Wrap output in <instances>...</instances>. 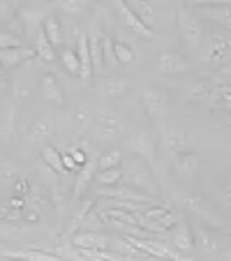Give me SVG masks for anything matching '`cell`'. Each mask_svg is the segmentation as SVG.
Listing matches in <instances>:
<instances>
[{"label": "cell", "instance_id": "obj_1", "mask_svg": "<svg viewBox=\"0 0 231 261\" xmlns=\"http://www.w3.org/2000/svg\"><path fill=\"white\" fill-rule=\"evenodd\" d=\"M95 123V141H102V143H111L116 139L123 137V132L127 129V123L123 120V116L113 109H102L97 114V118H93Z\"/></svg>", "mask_w": 231, "mask_h": 261}, {"label": "cell", "instance_id": "obj_2", "mask_svg": "<svg viewBox=\"0 0 231 261\" xmlns=\"http://www.w3.org/2000/svg\"><path fill=\"white\" fill-rule=\"evenodd\" d=\"M123 182L143 190V192H148L150 197H158L160 194L158 180L152 178V171L148 169V162H143V160H139V158H134L132 162L127 164V169L123 171Z\"/></svg>", "mask_w": 231, "mask_h": 261}, {"label": "cell", "instance_id": "obj_3", "mask_svg": "<svg viewBox=\"0 0 231 261\" xmlns=\"http://www.w3.org/2000/svg\"><path fill=\"white\" fill-rule=\"evenodd\" d=\"M176 25H178V33H181L183 42L187 46H199L203 40V25L199 21V16L190 10L187 5H181L176 10Z\"/></svg>", "mask_w": 231, "mask_h": 261}, {"label": "cell", "instance_id": "obj_4", "mask_svg": "<svg viewBox=\"0 0 231 261\" xmlns=\"http://www.w3.org/2000/svg\"><path fill=\"white\" fill-rule=\"evenodd\" d=\"M139 99H141V107L146 111L148 118L160 120L171 107V99H169V93L158 86H143L139 90Z\"/></svg>", "mask_w": 231, "mask_h": 261}, {"label": "cell", "instance_id": "obj_5", "mask_svg": "<svg viewBox=\"0 0 231 261\" xmlns=\"http://www.w3.org/2000/svg\"><path fill=\"white\" fill-rule=\"evenodd\" d=\"M97 199H123V201H139V203H152V206H160L158 197H150L148 192L134 188V185H111V188H99L97 190Z\"/></svg>", "mask_w": 231, "mask_h": 261}, {"label": "cell", "instance_id": "obj_6", "mask_svg": "<svg viewBox=\"0 0 231 261\" xmlns=\"http://www.w3.org/2000/svg\"><path fill=\"white\" fill-rule=\"evenodd\" d=\"M183 206H185V211H190L192 215H197L203 224H208V227H215V229L224 227V224H222V217L217 215L215 208H213L203 197H197V194H185V197H183Z\"/></svg>", "mask_w": 231, "mask_h": 261}, {"label": "cell", "instance_id": "obj_7", "mask_svg": "<svg viewBox=\"0 0 231 261\" xmlns=\"http://www.w3.org/2000/svg\"><path fill=\"white\" fill-rule=\"evenodd\" d=\"M113 10H116V16H118L120 23H123L125 28L132 30L134 35H139V37H143V40H150V37H152V33H155V30L148 28V25L139 19L137 12L127 5V0H116V3H113Z\"/></svg>", "mask_w": 231, "mask_h": 261}, {"label": "cell", "instance_id": "obj_8", "mask_svg": "<svg viewBox=\"0 0 231 261\" xmlns=\"http://www.w3.org/2000/svg\"><path fill=\"white\" fill-rule=\"evenodd\" d=\"M125 148L132 153V158H139L148 164L155 160V139L146 129H137L132 137L125 139Z\"/></svg>", "mask_w": 231, "mask_h": 261}, {"label": "cell", "instance_id": "obj_9", "mask_svg": "<svg viewBox=\"0 0 231 261\" xmlns=\"http://www.w3.org/2000/svg\"><path fill=\"white\" fill-rule=\"evenodd\" d=\"M95 90L104 99H120V97H127L132 86L123 76H102L97 81V86H95Z\"/></svg>", "mask_w": 231, "mask_h": 261}, {"label": "cell", "instance_id": "obj_10", "mask_svg": "<svg viewBox=\"0 0 231 261\" xmlns=\"http://www.w3.org/2000/svg\"><path fill=\"white\" fill-rule=\"evenodd\" d=\"M155 69L164 76H178V74H187L190 72V65L183 58L178 51H162L158 56V63H155Z\"/></svg>", "mask_w": 231, "mask_h": 261}, {"label": "cell", "instance_id": "obj_11", "mask_svg": "<svg viewBox=\"0 0 231 261\" xmlns=\"http://www.w3.org/2000/svg\"><path fill=\"white\" fill-rule=\"evenodd\" d=\"M51 10L54 7H21L19 10V19H21V28H23V33H37V30H42V23H44V19L51 14Z\"/></svg>", "mask_w": 231, "mask_h": 261}, {"label": "cell", "instance_id": "obj_12", "mask_svg": "<svg viewBox=\"0 0 231 261\" xmlns=\"http://www.w3.org/2000/svg\"><path fill=\"white\" fill-rule=\"evenodd\" d=\"M171 164L173 171L183 178V180H192L199 171V158L190 150H183V153H173L171 155Z\"/></svg>", "mask_w": 231, "mask_h": 261}, {"label": "cell", "instance_id": "obj_13", "mask_svg": "<svg viewBox=\"0 0 231 261\" xmlns=\"http://www.w3.org/2000/svg\"><path fill=\"white\" fill-rule=\"evenodd\" d=\"M51 137H54V116H44V118L35 120L28 127V132H25V139L33 146H40V148L46 146Z\"/></svg>", "mask_w": 231, "mask_h": 261}, {"label": "cell", "instance_id": "obj_14", "mask_svg": "<svg viewBox=\"0 0 231 261\" xmlns=\"http://www.w3.org/2000/svg\"><path fill=\"white\" fill-rule=\"evenodd\" d=\"M33 58H37L35 49L19 44V46H7V49H0V65L3 67H19L23 63H30Z\"/></svg>", "mask_w": 231, "mask_h": 261}, {"label": "cell", "instance_id": "obj_15", "mask_svg": "<svg viewBox=\"0 0 231 261\" xmlns=\"http://www.w3.org/2000/svg\"><path fill=\"white\" fill-rule=\"evenodd\" d=\"M231 56V33H215L211 40V54L208 63L211 65H224L226 58Z\"/></svg>", "mask_w": 231, "mask_h": 261}, {"label": "cell", "instance_id": "obj_16", "mask_svg": "<svg viewBox=\"0 0 231 261\" xmlns=\"http://www.w3.org/2000/svg\"><path fill=\"white\" fill-rule=\"evenodd\" d=\"M95 173H97V160H88L84 167H79L76 178H74V188H72V201H76L79 197H84L88 185L95 180Z\"/></svg>", "mask_w": 231, "mask_h": 261}, {"label": "cell", "instance_id": "obj_17", "mask_svg": "<svg viewBox=\"0 0 231 261\" xmlns=\"http://www.w3.org/2000/svg\"><path fill=\"white\" fill-rule=\"evenodd\" d=\"M72 245L74 247H88V250H107L109 238L97 229H88V231H76L72 233Z\"/></svg>", "mask_w": 231, "mask_h": 261}, {"label": "cell", "instance_id": "obj_18", "mask_svg": "<svg viewBox=\"0 0 231 261\" xmlns=\"http://www.w3.org/2000/svg\"><path fill=\"white\" fill-rule=\"evenodd\" d=\"M127 5L137 12V16L148 25V28L155 30V23H158V19H160L155 0H127Z\"/></svg>", "mask_w": 231, "mask_h": 261}, {"label": "cell", "instance_id": "obj_19", "mask_svg": "<svg viewBox=\"0 0 231 261\" xmlns=\"http://www.w3.org/2000/svg\"><path fill=\"white\" fill-rule=\"evenodd\" d=\"M197 16L213 21L222 28L231 30V5H211V7H197Z\"/></svg>", "mask_w": 231, "mask_h": 261}, {"label": "cell", "instance_id": "obj_20", "mask_svg": "<svg viewBox=\"0 0 231 261\" xmlns=\"http://www.w3.org/2000/svg\"><path fill=\"white\" fill-rule=\"evenodd\" d=\"M67 127L72 134H86L93 127V114L86 111V109H72L67 114Z\"/></svg>", "mask_w": 231, "mask_h": 261}, {"label": "cell", "instance_id": "obj_21", "mask_svg": "<svg viewBox=\"0 0 231 261\" xmlns=\"http://www.w3.org/2000/svg\"><path fill=\"white\" fill-rule=\"evenodd\" d=\"M171 245L176 247L178 252H190L194 247V233H192V227L187 222H178L173 227V233H171Z\"/></svg>", "mask_w": 231, "mask_h": 261}, {"label": "cell", "instance_id": "obj_22", "mask_svg": "<svg viewBox=\"0 0 231 261\" xmlns=\"http://www.w3.org/2000/svg\"><path fill=\"white\" fill-rule=\"evenodd\" d=\"M162 148L164 150H169V153H183V150H187V137L185 132H181V129H164L162 132Z\"/></svg>", "mask_w": 231, "mask_h": 261}, {"label": "cell", "instance_id": "obj_23", "mask_svg": "<svg viewBox=\"0 0 231 261\" xmlns=\"http://www.w3.org/2000/svg\"><path fill=\"white\" fill-rule=\"evenodd\" d=\"M42 93L46 95V99L54 104H58V107H63L65 104V95H63V86L58 84V79H56L51 72L42 74Z\"/></svg>", "mask_w": 231, "mask_h": 261}, {"label": "cell", "instance_id": "obj_24", "mask_svg": "<svg viewBox=\"0 0 231 261\" xmlns=\"http://www.w3.org/2000/svg\"><path fill=\"white\" fill-rule=\"evenodd\" d=\"M0 21L12 30V33H23L21 28V21H19V10L12 5V0H0Z\"/></svg>", "mask_w": 231, "mask_h": 261}, {"label": "cell", "instance_id": "obj_25", "mask_svg": "<svg viewBox=\"0 0 231 261\" xmlns=\"http://www.w3.org/2000/svg\"><path fill=\"white\" fill-rule=\"evenodd\" d=\"M35 54L37 58H42L44 63H56V46L49 42V37L44 35V30H37L35 33Z\"/></svg>", "mask_w": 231, "mask_h": 261}, {"label": "cell", "instance_id": "obj_26", "mask_svg": "<svg viewBox=\"0 0 231 261\" xmlns=\"http://www.w3.org/2000/svg\"><path fill=\"white\" fill-rule=\"evenodd\" d=\"M79 63H81V79L88 81L93 76V63H90V46H88V35L79 33Z\"/></svg>", "mask_w": 231, "mask_h": 261}, {"label": "cell", "instance_id": "obj_27", "mask_svg": "<svg viewBox=\"0 0 231 261\" xmlns=\"http://www.w3.org/2000/svg\"><path fill=\"white\" fill-rule=\"evenodd\" d=\"M88 46H90V63H93V74L102 76L104 67V54H102V37L97 35H88Z\"/></svg>", "mask_w": 231, "mask_h": 261}, {"label": "cell", "instance_id": "obj_28", "mask_svg": "<svg viewBox=\"0 0 231 261\" xmlns=\"http://www.w3.org/2000/svg\"><path fill=\"white\" fill-rule=\"evenodd\" d=\"M42 30H44V35L49 37V42L56 46V49H60V44L65 42V33H63V25H60V21L56 19L54 14H49L44 19V23H42Z\"/></svg>", "mask_w": 231, "mask_h": 261}, {"label": "cell", "instance_id": "obj_29", "mask_svg": "<svg viewBox=\"0 0 231 261\" xmlns=\"http://www.w3.org/2000/svg\"><path fill=\"white\" fill-rule=\"evenodd\" d=\"M213 93V86L203 84V81H190L185 86V97L192 99V102H208Z\"/></svg>", "mask_w": 231, "mask_h": 261}, {"label": "cell", "instance_id": "obj_30", "mask_svg": "<svg viewBox=\"0 0 231 261\" xmlns=\"http://www.w3.org/2000/svg\"><path fill=\"white\" fill-rule=\"evenodd\" d=\"M95 180H97V185H102V188L118 185V182H123V169H120V167L97 169V173H95Z\"/></svg>", "mask_w": 231, "mask_h": 261}, {"label": "cell", "instance_id": "obj_31", "mask_svg": "<svg viewBox=\"0 0 231 261\" xmlns=\"http://www.w3.org/2000/svg\"><path fill=\"white\" fill-rule=\"evenodd\" d=\"M5 256H16V259H35V261H56L58 256L54 252H44V250H3Z\"/></svg>", "mask_w": 231, "mask_h": 261}, {"label": "cell", "instance_id": "obj_32", "mask_svg": "<svg viewBox=\"0 0 231 261\" xmlns=\"http://www.w3.org/2000/svg\"><path fill=\"white\" fill-rule=\"evenodd\" d=\"M42 160H44V164L49 169H54L56 173H65V164H63V153L60 150H56L54 146H42Z\"/></svg>", "mask_w": 231, "mask_h": 261}, {"label": "cell", "instance_id": "obj_33", "mask_svg": "<svg viewBox=\"0 0 231 261\" xmlns=\"http://www.w3.org/2000/svg\"><path fill=\"white\" fill-rule=\"evenodd\" d=\"M90 0H51V7L56 10H63L65 14H72V16H79L86 12Z\"/></svg>", "mask_w": 231, "mask_h": 261}, {"label": "cell", "instance_id": "obj_34", "mask_svg": "<svg viewBox=\"0 0 231 261\" xmlns=\"http://www.w3.org/2000/svg\"><path fill=\"white\" fill-rule=\"evenodd\" d=\"M208 102H211L215 109H222V111H229V114H231V88H229V86L213 88Z\"/></svg>", "mask_w": 231, "mask_h": 261}, {"label": "cell", "instance_id": "obj_35", "mask_svg": "<svg viewBox=\"0 0 231 261\" xmlns=\"http://www.w3.org/2000/svg\"><path fill=\"white\" fill-rule=\"evenodd\" d=\"M60 63L67 69V74L72 76H81V63H79V54L72 49H60Z\"/></svg>", "mask_w": 231, "mask_h": 261}, {"label": "cell", "instance_id": "obj_36", "mask_svg": "<svg viewBox=\"0 0 231 261\" xmlns=\"http://www.w3.org/2000/svg\"><path fill=\"white\" fill-rule=\"evenodd\" d=\"M120 164H123V150H116V148H109L97 158V169H111Z\"/></svg>", "mask_w": 231, "mask_h": 261}, {"label": "cell", "instance_id": "obj_37", "mask_svg": "<svg viewBox=\"0 0 231 261\" xmlns=\"http://www.w3.org/2000/svg\"><path fill=\"white\" fill-rule=\"evenodd\" d=\"M93 203H95V199H88L86 203H81V208H79V213L72 217V222H69V227H67V233L72 236V233H76L81 229V222L86 220V215H88L90 211H93Z\"/></svg>", "mask_w": 231, "mask_h": 261}, {"label": "cell", "instance_id": "obj_38", "mask_svg": "<svg viewBox=\"0 0 231 261\" xmlns=\"http://www.w3.org/2000/svg\"><path fill=\"white\" fill-rule=\"evenodd\" d=\"M113 54H116V60H118V65H132L134 60H137L134 51L130 49L125 42H113Z\"/></svg>", "mask_w": 231, "mask_h": 261}, {"label": "cell", "instance_id": "obj_39", "mask_svg": "<svg viewBox=\"0 0 231 261\" xmlns=\"http://www.w3.org/2000/svg\"><path fill=\"white\" fill-rule=\"evenodd\" d=\"M194 245H199V250H201V252H213L217 247L215 241L208 236L203 227H197V238H194Z\"/></svg>", "mask_w": 231, "mask_h": 261}, {"label": "cell", "instance_id": "obj_40", "mask_svg": "<svg viewBox=\"0 0 231 261\" xmlns=\"http://www.w3.org/2000/svg\"><path fill=\"white\" fill-rule=\"evenodd\" d=\"M102 54H104V67L107 69H113L118 65L116 54H113V42L109 40V37H102Z\"/></svg>", "mask_w": 231, "mask_h": 261}, {"label": "cell", "instance_id": "obj_41", "mask_svg": "<svg viewBox=\"0 0 231 261\" xmlns=\"http://www.w3.org/2000/svg\"><path fill=\"white\" fill-rule=\"evenodd\" d=\"M21 40L19 35L12 33V30H0V49H7V46H19Z\"/></svg>", "mask_w": 231, "mask_h": 261}, {"label": "cell", "instance_id": "obj_42", "mask_svg": "<svg viewBox=\"0 0 231 261\" xmlns=\"http://www.w3.org/2000/svg\"><path fill=\"white\" fill-rule=\"evenodd\" d=\"M67 153L72 155V160L79 164V167H84V164L88 162V158H86V146H69Z\"/></svg>", "mask_w": 231, "mask_h": 261}, {"label": "cell", "instance_id": "obj_43", "mask_svg": "<svg viewBox=\"0 0 231 261\" xmlns=\"http://www.w3.org/2000/svg\"><path fill=\"white\" fill-rule=\"evenodd\" d=\"M213 84H215V88H220V86H229V88H231V69L229 67H222L220 72L215 74Z\"/></svg>", "mask_w": 231, "mask_h": 261}, {"label": "cell", "instance_id": "obj_44", "mask_svg": "<svg viewBox=\"0 0 231 261\" xmlns=\"http://www.w3.org/2000/svg\"><path fill=\"white\" fill-rule=\"evenodd\" d=\"M30 190H33V185H30L25 178H16L14 180V194L16 197H28Z\"/></svg>", "mask_w": 231, "mask_h": 261}, {"label": "cell", "instance_id": "obj_45", "mask_svg": "<svg viewBox=\"0 0 231 261\" xmlns=\"http://www.w3.org/2000/svg\"><path fill=\"white\" fill-rule=\"evenodd\" d=\"M192 7H211V5H231V0H185Z\"/></svg>", "mask_w": 231, "mask_h": 261}, {"label": "cell", "instance_id": "obj_46", "mask_svg": "<svg viewBox=\"0 0 231 261\" xmlns=\"http://www.w3.org/2000/svg\"><path fill=\"white\" fill-rule=\"evenodd\" d=\"M63 164H65V173H69V171H79V164L72 160V155L69 153H63Z\"/></svg>", "mask_w": 231, "mask_h": 261}, {"label": "cell", "instance_id": "obj_47", "mask_svg": "<svg viewBox=\"0 0 231 261\" xmlns=\"http://www.w3.org/2000/svg\"><path fill=\"white\" fill-rule=\"evenodd\" d=\"M7 86H10V81H7V76H0V99L5 97V93H7Z\"/></svg>", "mask_w": 231, "mask_h": 261}, {"label": "cell", "instance_id": "obj_48", "mask_svg": "<svg viewBox=\"0 0 231 261\" xmlns=\"http://www.w3.org/2000/svg\"><path fill=\"white\" fill-rule=\"evenodd\" d=\"M224 197H226V201H231V178H229V180H226V185H224Z\"/></svg>", "mask_w": 231, "mask_h": 261}, {"label": "cell", "instance_id": "obj_49", "mask_svg": "<svg viewBox=\"0 0 231 261\" xmlns=\"http://www.w3.org/2000/svg\"><path fill=\"white\" fill-rule=\"evenodd\" d=\"M12 5H14L16 10H21V7H25V5H28V0H12Z\"/></svg>", "mask_w": 231, "mask_h": 261}, {"label": "cell", "instance_id": "obj_50", "mask_svg": "<svg viewBox=\"0 0 231 261\" xmlns=\"http://www.w3.org/2000/svg\"><path fill=\"white\" fill-rule=\"evenodd\" d=\"M3 250H5V247H3V243H0V252H3Z\"/></svg>", "mask_w": 231, "mask_h": 261}, {"label": "cell", "instance_id": "obj_51", "mask_svg": "<svg viewBox=\"0 0 231 261\" xmlns=\"http://www.w3.org/2000/svg\"><path fill=\"white\" fill-rule=\"evenodd\" d=\"M0 67H3V65H0Z\"/></svg>", "mask_w": 231, "mask_h": 261}]
</instances>
